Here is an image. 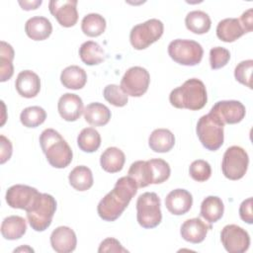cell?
I'll return each mask as SVG.
<instances>
[{"instance_id":"1","label":"cell","mask_w":253,"mask_h":253,"mask_svg":"<svg viewBox=\"0 0 253 253\" xmlns=\"http://www.w3.org/2000/svg\"><path fill=\"white\" fill-rule=\"evenodd\" d=\"M136 192L137 185L132 178L121 177L114 189L99 202L97 207L99 216L106 221L116 220L126 209Z\"/></svg>"},{"instance_id":"2","label":"cell","mask_w":253,"mask_h":253,"mask_svg":"<svg viewBox=\"0 0 253 253\" xmlns=\"http://www.w3.org/2000/svg\"><path fill=\"white\" fill-rule=\"evenodd\" d=\"M169 101L173 107L178 109L201 110L208 101L206 86L198 78L188 79L181 86L171 91Z\"/></svg>"},{"instance_id":"3","label":"cell","mask_w":253,"mask_h":253,"mask_svg":"<svg viewBox=\"0 0 253 253\" xmlns=\"http://www.w3.org/2000/svg\"><path fill=\"white\" fill-rule=\"evenodd\" d=\"M40 144L46 160L54 168L67 167L73 157L69 144L53 128H45L40 135Z\"/></svg>"},{"instance_id":"4","label":"cell","mask_w":253,"mask_h":253,"mask_svg":"<svg viewBox=\"0 0 253 253\" xmlns=\"http://www.w3.org/2000/svg\"><path fill=\"white\" fill-rule=\"evenodd\" d=\"M223 127L224 125L211 112L202 116L198 121L196 131L203 146L211 151L217 150L223 144Z\"/></svg>"},{"instance_id":"5","label":"cell","mask_w":253,"mask_h":253,"mask_svg":"<svg viewBox=\"0 0 253 253\" xmlns=\"http://www.w3.org/2000/svg\"><path fill=\"white\" fill-rule=\"evenodd\" d=\"M55 211V199L49 194L41 193L32 208L26 211L31 227L36 231L45 230L50 225Z\"/></svg>"},{"instance_id":"6","label":"cell","mask_w":253,"mask_h":253,"mask_svg":"<svg viewBox=\"0 0 253 253\" xmlns=\"http://www.w3.org/2000/svg\"><path fill=\"white\" fill-rule=\"evenodd\" d=\"M160 198L156 193L145 192L136 201V219L143 228H154L162 220Z\"/></svg>"},{"instance_id":"7","label":"cell","mask_w":253,"mask_h":253,"mask_svg":"<svg viewBox=\"0 0 253 253\" xmlns=\"http://www.w3.org/2000/svg\"><path fill=\"white\" fill-rule=\"evenodd\" d=\"M168 54L179 64L194 66L201 62L204 55V49L196 41L177 39L169 43Z\"/></svg>"},{"instance_id":"8","label":"cell","mask_w":253,"mask_h":253,"mask_svg":"<svg viewBox=\"0 0 253 253\" xmlns=\"http://www.w3.org/2000/svg\"><path fill=\"white\" fill-rule=\"evenodd\" d=\"M164 31L163 23L158 19H150L135 25L129 33V41L133 48L144 49L158 41Z\"/></svg>"},{"instance_id":"9","label":"cell","mask_w":253,"mask_h":253,"mask_svg":"<svg viewBox=\"0 0 253 253\" xmlns=\"http://www.w3.org/2000/svg\"><path fill=\"white\" fill-rule=\"evenodd\" d=\"M248 164L249 157L247 152L240 146L232 145L228 147L223 154L221 170L227 179L235 181L245 175Z\"/></svg>"},{"instance_id":"10","label":"cell","mask_w":253,"mask_h":253,"mask_svg":"<svg viewBox=\"0 0 253 253\" xmlns=\"http://www.w3.org/2000/svg\"><path fill=\"white\" fill-rule=\"evenodd\" d=\"M150 75L148 71L141 66H132L128 68L121 80V88L131 97H141L148 89Z\"/></svg>"},{"instance_id":"11","label":"cell","mask_w":253,"mask_h":253,"mask_svg":"<svg viewBox=\"0 0 253 253\" xmlns=\"http://www.w3.org/2000/svg\"><path fill=\"white\" fill-rule=\"evenodd\" d=\"M220 240L224 249L229 253H243L250 245L248 232L236 224L225 225L220 232Z\"/></svg>"},{"instance_id":"12","label":"cell","mask_w":253,"mask_h":253,"mask_svg":"<svg viewBox=\"0 0 253 253\" xmlns=\"http://www.w3.org/2000/svg\"><path fill=\"white\" fill-rule=\"evenodd\" d=\"M41 193L28 185L17 184L8 188L6 192V203L13 209L29 211Z\"/></svg>"},{"instance_id":"13","label":"cell","mask_w":253,"mask_h":253,"mask_svg":"<svg viewBox=\"0 0 253 253\" xmlns=\"http://www.w3.org/2000/svg\"><path fill=\"white\" fill-rule=\"evenodd\" d=\"M223 125L240 123L245 117L244 105L236 100H223L216 102L210 111Z\"/></svg>"},{"instance_id":"14","label":"cell","mask_w":253,"mask_h":253,"mask_svg":"<svg viewBox=\"0 0 253 253\" xmlns=\"http://www.w3.org/2000/svg\"><path fill=\"white\" fill-rule=\"evenodd\" d=\"M76 0H51L48 9L51 15L57 20L60 26L65 28L73 27L78 21Z\"/></svg>"},{"instance_id":"15","label":"cell","mask_w":253,"mask_h":253,"mask_svg":"<svg viewBox=\"0 0 253 253\" xmlns=\"http://www.w3.org/2000/svg\"><path fill=\"white\" fill-rule=\"evenodd\" d=\"M57 110L63 120L75 122L84 112L82 99L76 94L65 93L58 100Z\"/></svg>"},{"instance_id":"16","label":"cell","mask_w":253,"mask_h":253,"mask_svg":"<svg viewBox=\"0 0 253 253\" xmlns=\"http://www.w3.org/2000/svg\"><path fill=\"white\" fill-rule=\"evenodd\" d=\"M50 244L57 253H70L76 248V234L68 226H58L50 234Z\"/></svg>"},{"instance_id":"17","label":"cell","mask_w":253,"mask_h":253,"mask_svg":"<svg viewBox=\"0 0 253 253\" xmlns=\"http://www.w3.org/2000/svg\"><path fill=\"white\" fill-rule=\"evenodd\" d=\"M193 205L192 194L185 189H175L171 191L165 198V206L167 210L175 215L187 213Z\"/></svg>"},{"instance_id":"18","label":"cell","mask_w":253,"mask_h":253,"mask_svg":"<svg viewBox=\"0 0 253 253\" xmlns=\"http://www.w3.org/2000/svg\"><path fill=\"white\" fill-rule=\"evenodd\" d=\"M211 224H207L199 217H194L185 220L180 229V234L184 240L197 244L205 240L207 233L211 229Z\"/></svg>"},{"instance_id":"19","label":"cell","mask_w":253,"mask_h":253,"mask_svg":"<svg viewBox=\"0 0 253 253\" xmlns=\"http://www.w3.org/2000/svg\"><path fill=\"white\" fill-rule=\"evenodd\" d=\"M15 87L22 97L34 98L41 90V79L34 71L23 70L17 76Z\"/></svg>"},{"instance_id":"20","label":"cell","mask_w":253,"mask_h":253,"mask_svg":"<svg viewBox=\"0 0 253 253\" xmlns=\"http://www.w3.org/2000/svg\"><path fill=\"white\" fill-rule=\"evenodd\" d=\"M25 32L27 36L34 41H43L50 36L52 25L47 18L35 16L26 22Z\"/></svg>"},{"instance_id":"21","label":"cell","mask_w":253,"mask_h":253,"mask_svg":"<svg viewBox=\"0 0 253 253\" xmlns=\"http://www.w3.org/2000/svg\"><path fill=\"white\" fill-rule=\"evenodd\" d=\"M245 34V31L237 18H226L218 22L216 26L217 38L225 42H232Z\"/></svg>"},{"instance_id":"22","label":"cell","mask_w":253,"mask_h":253,"mask_svg":"<svg viewBox=\"0 0 253 253\" xmlns=\"http://www.w3.org/2000/svg\"><path fill=\"white\" fill-rule=\"evenodd\" d=\"M148 144L154 152L165 153L173 148L175 136L172 131L167 128H156L149 135Z\"/></svg>"},{"instance_id":"23","label":"cell","mask_w":253,"mask_h":253,"mask_svg":"<svg viewBox=\"0 0 253 253\" xmlns=\"http://www.w3.org/2000/svg\"><path fill=\"white\" fill-rule=\"evenodd\" d=\"M126 161L125 153L118 147L111 146L101 154L100 164L103 170L109 173H117L124 167Z\"/></svg>"},{"instance_id":"24","label":"cell","mask_w":253,"mask_h":253,"mask_svg":"<svg viewBox=\"0 0 253 253\" xmlns=\"http://www.w3.org/2000/svg\"><path fill=\"white\" fill-rule=\"evenodd\" d=\"M84 119L85 121L94 126H105L109 123L111 119L110 109L102 103L94 102L87 105L84 109Z\"/></svg>"},{"instance_id":"25","label":"cell","mask_w":253,"mask_h":253,"mask_svg":"<svg viewBox=\"0 0 253 253\" xmlns=\"http://www.w3.org/2000/svg\"><path fill=\"white\" fill-rule=\"evenodd\" d=\"M27 230V223L20 215H10L3 219L1 223V234L7 240L21 238Z\"/></svg>"},{"instance_id":"26","label":"cell","mask_w":253,"mask_h":253,"mask_svg":"<svg viewBox=\"0 0 253 253\" xmlns=\"http://www.w3.org/2000/svg\"><path fill=\"white\" fill-rule=\"evenodd\" d=\"M60 81L65 88L78 90L85 86L87 74L83 68L77 65H70L61 71Z\"/></svg>"},{"instance_id":"27","label":"cell","mask_w":253,"mask_h":253,"mask_svg":"<svg viewBox=\"0 0 253 253\" xmlns=\"http://www.w3.org/2000/svg\"><path fill=\"white\" fill-rule=\"evenodd\" d=\"M224 211V205L219 197L209 196L205 198L201 204L200 214L208 222L213 223L219 220Z\"/></svg>"},{"instance_id":"28","label":"cell","mask_w":253,"mask_h":253,"mask_svg":"<svg viewBox=\"0 0 253 253\" xmlns=\"http://www.w3.org/2000/svg\"><path fill=\"white\" fill-rule=\"evenodd\" d=\"M127 174V176L134 180L137 188H144L153 184L151 166L148 160H137L133 162L130 165Z\"/></svg>"},{"instance_id":"29","label":"cell","mask_w":253,"mask_h":253,"mask_svg":"<svg viewBox=\"0 0 253 253\" xmlns=\"http://www.w3.org/2000/svg\"><path fill=\"white\" fill-rule=\"evenodd\" d=\"M185 24L190 32L197 35H203L210 31L211 21L206 12L195 10L187 14L185 18Z\"/></svg>"},{"instance_id":"30","label":"cell","mask_w":253,"mask_h":253,"mask_svg":"<svg viewBox=\"0 0 253 253\" xmlns=\"http://www.w3.org/2000/svg\"><path fill=\"white\" fill-rule=\"evenodd\" d=\"M69 184L77 191L83 192L93 186V174L90 168L84 165L76 166L71 170L68 176Z\"/></svg>"},{"instance_id":"31","label":"cell","mask_w":253,"mask_h":253,"mask_svg":"<svg viewBox=\"0 0 253 253\" xmlns=\"http://www.w3.org/2000/svg\"><path fill=\"white\" fill-rule=\"evenodd\" d=\"M79 56L85 64L96 65L104 61L105 51L98 42L87 41L80 45Z\"/></svg>"},{"instance_id":"32","label":"cell","mask_w":253,"mask_h":253,"mask_svg":"<svg viewBox=\"0 0 253 253\" xmlns=\"http://www.w3.org/2000/svg\"><path fill=\"white\" fill-rule=\"evenodd\" d=\"M14 49L11 44L1 41L0 48V81L5 82L9 80L14 73L13 66Z\"/></svg>"},{"instance_id":"33","label":"cell","mask_w":253,"mask_h":253,"mask_svg":"<svg viewBox=\"0 0 253 253\" xmlns=\"http://www.w3.org/2000/svg\"><path fill=\"white\" fill-rule=\"evenodd\" d=\"M77 144L82 151L92 153L100 147L101 135L94 127H85L77 136Z\"/></svg>"},{"instance_id":"34","label":"cell","mask_w":253,"mask_h":253,"mask_svg":"<svg viewBox=\"0 0 253 253\" xmlns=\"http://www.w3.org/2000/svg\"><path fill=\"white\" fill-rule=\"evenodd\" d=\"M81 29L88 37H99L106 30V20L102 15L97 13L87 14L82 19Z\"/></svg>"},{"instance_id":"35","label":"cell","mask_w":253,"mask_h":253,"mask_svg":"<svg viewBox=\"0 0 253 253\" xmlns=\"http://www.w3.org/2000/svg\"><path fill=\"white\" fill-rule=\"evenodd\" d=\"M46 119L45 111L40 106L25 108L20 115V121L27 127H37Z\"/></svg>"},{"instance_id":"36","label":"cell","mask_w":253,"mask_h":253,"mask_svg":"<svg viewBox=\"0 0 253 253\" xmlns=\"http://www.w3.org/2000/svg\"><path fill=\"white\" fill-rule=\"evenodd\" d=\"M103 96L110 104L116 107H124L127 104V95L117 84H109L104 88Z\"/></svg>"},{"instance_id":"37","label":"cell","mask_w":253,"mask_h":253,"mask_svg":"<svg viewBox=\"0 0 253 253\" xmlns=\"http://www.w3.org/2000/svg\"><path fill=\"white\" fill-rule=\"evenodd\" d=\"M148 161L151 166L153 184H161L165 182L171 173L169 164L161 158H153Z\"/></svg>"},{"instance_id":"38","label":"cell","mask_w":253,"mask_h":253,"mask_svg":"<svg viewBox=\"0 0 253 253\" xmlns=\"http://www.w3.org/2000/svg\"><path fill=\"white\" fill-rule=\"evenodd\" d=\"M189 173L192 179L197 182H205L211 175V167L210 163L203 159L195 160L189 167Z\"/></svg>"},{"instance_id":"39","label":"cell","mask_w":253,"mask_h":253,"mask_svg":"<svg viewBox=\"0 0 253 253\" xmlns=\"http://www.w3.org/2000/svg\"><path fill=\"white\" fill-rule=\"evenodd\" d=\"M252 70H253V60L252 59L243 60L236 65L234 69V77L239 83L251 89L252 88V84H251Z\"/></svg>"},{"instance_id":"40","label":"cell","mask_w":253,"mask_h":253,"mask_svg":"<svg viewBox=\"0 0 253 253\" xmlns=\"http://www.w3.org/2000/svg\"><path fill=\"white\" fill-rule=\"evenodd\" d=\"M230 52L222 46H214L210 50V63L211 69H219L227 64Z\"/></svg>"},{"instance_id":"41","label":"cell","mask_w":253,"mask_h":253,"mask_svg":"<svg viewBox=\"0 0 253 253\" xmlns=\"http://www.w3.org/2000/svg\"><path fill=\"white\" fill-rule=\"evenodd\" d=\"M98 252L99 253H103V252H127V250L123 247V245L121 244V242L119 240H117L116 238H113V237H109V238L104 239L100 243V246L98 248Z\"/></svg>"},{"instance_id":"42","label":"cell","mask_w":253,"mask_h":253,"mask_svg":"<svg viewBox=\"0 0 253 253\" xmlns=\"http://www.w3.org/2000/svg\"><path fill=\"white\" fill-rule=\"evenodd\" d=\"M239 215L240 218L251 224L253 222V214H252V198H248L244 200L239 207Z\"/></svg>"},{"instance_id":"43","label":"cell","mask_w":253,"mask_h":253,"mask_svg":"<svg viewBox=\"0 0 253 253\" xmlns=\"http://www.w3.org/2000/svg\"><path fill=\"white\" fill-rule=\"evenodd\" d=\"M0 144H1V151H0V163L4 164L7 160L11 158L12 155V143L11 141L5 137L3 134L0 135Z\"/></svg>"},{"instance_id":"44","label":"cell","mask_w":253,"mask_h":253,"mask_svg":"<svg viewBox=\"0 0 253 253\" xmlns=\"http://www.w3.org/2000/svg\"><path fill=\"white\" fill-rule=\"evenodd\" d=\"M253 10L252 8L246 10L245 12L242 13L241 17L239 18V21L245 31V33H249L253 29V16H252Z\"/></svg>"},{"instance_id":"45","label":"cell","mask_w":253,"mask_h":253,"mask_svg":"<svg viewBox=\"0 0 253 253\" xmlns=\"http://www.w3.org/2000/svg\"><path fill=\"white\" fill-rule=\"evenodd\" d=\"M42 0H37V1H19V4L21 5L22 9L24 10H35L37 9L41 4H42Z\"/></svg>"}]
</instances>
